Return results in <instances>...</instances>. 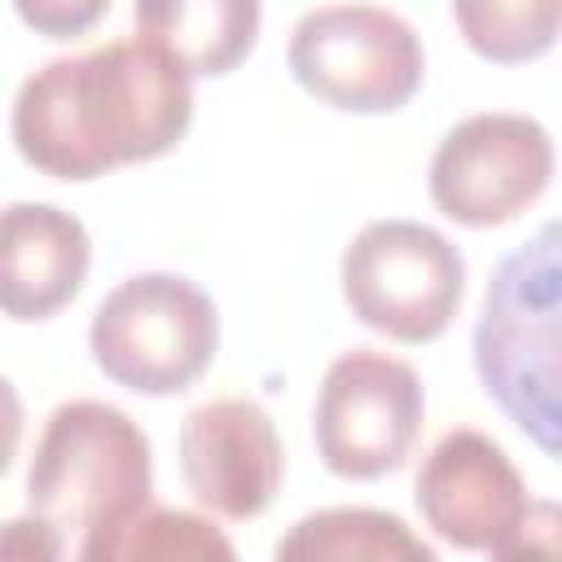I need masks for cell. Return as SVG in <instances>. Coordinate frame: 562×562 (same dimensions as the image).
I'll return each instance as SVG.
<instances>
[{
  "label": "cell",
  "mask_w": 562,
  "mask_h": 562,
  "mask_svg": "<svg viewBox=\"0 0 562 562\" xmlns=\"http://www.w3.org/2000/svg\"><path fill=\"white\" fill-rule=\"evenodd\" d=\"M465 294L461 250L430 224L373 220L342 250V299L351 316L395 342H435Z\"/></svg>",
  "instance_id": "5b68a950"
},
{
  "label": "cell",
  "mask_w": 562,
  "mask_h": 562,
  "mask_svg": "<svg viewBox=\"0 0 562 562\" xmlns=\"http://www.w3.org/2000/svg\"><path fill=\"white\" fill-rule=\"evenodd\" d=\"M465 44L496 66H522L553 48L562 0H452Z\"/></svg>",
  "instance_id": "9a60e30c"
},
{
  "label": "cell",
  "mask_w": 562,
  "mask_h": 562,
  "mask_svg": "<svg viewBox=\"0 0 562 562\" xmlns=\"http://www.w3.org/2000/svg\"><path fill=\"white\" fill-rule=\"evenodd\" d=\"M132 18L189 75H228L259 40V0H136Z\"/></svg>",
  "instance_id": "7c38bea8"
},
{
  "label": "cell",
  "mask_w": 562,
  "mask_h": 562,
  "mask_svg": "<svg viewBox=\"0 0 562 562\" xmlns=\"http://www.w3.org/2000/svg\"><path fill=\"white\" fill-rule=\"evenodd\" d=\"M88 228L53 202H13L0 211V312L9 321L57 316L88 277Z\"/></svg>",
  "instance_id": "8fae6325"
},
{
  "label": "cell",
  "mask_w": 562,
  "mask_h": 562,
  "mask_svg": "<svg viewBox=\"0 0 562 562\" xmlns=\"http://www.w3.org/2000/svg\"><path fill=\"white\" fill-rule=\"evenodd\" d=\"M61 531L48 527L40 514L35 518H13L0 531V558H61Z\"/></svg>",
  "instance_id": "e0dca14e"
},
{
  "label": "cell",
  "mask_w": 562,
  "mask_h": 562,
  "mask_svg": "<svg viewBox=\"0 0 562 562\" xmlns=\"http://www.w3.org/2000/svg\"><path fill=\"white\" fill-rule=\"evenodd\" d=\"M553 176V140L531 114L487 110L457 123L430 158L435 206L465 228H496L522 215Z\"/></svg>",
  "instance_id": "ba28073f"
},
{
  "label": "cell",
  "mask_w": 562,
  "mask_h": 562,
  "mask_svg": "<svg viewBox=\"0 0 562 562\" xmlns=\"http://www.w3.org/2000/svg\"><path fill=\"white\" fill-rule=\"evenodd\" d=\"M149 439L123 408L70 400L48 413L26 470L31 514L48 527L83 540L88 531L136 514L149 501Z\"/></svg>",
  "instance_id": "3957f363"
},
{
  "label": "cell",
  "mask_w": 562,
  "mask_h": 562,
  "mask_svg": "<svg viewBox=\"0 0 562 562\" xmlns=\"http://www.w3.org/2000/svg\"><path fill=\"white\" fill-rule=\"evenodd\" d=\"M83 562H136V558H233V544L215 531V522L189 509L140 505L136 514L97 527L75 549Z\"/></svg>",
  "instance_id": "5bb4252c"
},
{
  "label": "cell",
  "mask_w": 562,
  "mask_h": 562,
  "mask_svg": "<svg viewBox=\"0 0 562 562\" xmlns=\"http://www.w3.org/2000/svg\"><path fill=\"white\" fill-rule=\"evenodd\" d=\"M180 470L198 505L220 518H255L272 505L285 452L263 404L211 400L198 404L180 426Z\"/></svg>",
  "instance_id": "30bf717a"
},
{
  "label": "cell",
  "mask_w": 562,
  "mask_h": 562,
  "mask_svg": "<svg viewBox=\"0 0 562 562\" xmlns=\"http://www.w3.org/2000/svg\"><path fill=\"white\" fill-rule=\"evenodd\" d=\"M426 391L413 364L356 347L338 356L316 391V452L338 479H382L400 470L422 435Z\"/></svg>",
  "instance_id": "52a82bcc"
},
{
  "label": "cell",
  "mask_w": 562,
  "mask_h": 562,
  "mask_svg": "<svg viewBox=\"0 0 562 562\" xmlns=\"http://www.w3.org/2000/svg\"><path fill=\"white\" fill-rule=\"evenodd\" d=\"M13 9L35 35L75 40V35L92 31L110 13V0H13Z\"/></svg>",
  "instance_id": "2e32d148"
},
{
  "label": "cell",
  "mask_w": 562,
  "mask_h": 562,
  "mask_svg": "<svg viewBox=\"0 0 562 562\" xmlns=\"http://www.w3.org/2000/svg\"><path fill=\"white\" fill-rule=\"evenodd\" d=\"M558 312V224H544L531 241L496 263L474 325V369L483 391L544 457H558L562 426Z\"/></svg>",
  "instance_id": "7a4b0ae2"
},
{
  "label": "cell",
  "mask_w": 562,
  "mask_h": 562,
  "mask_svg": "<svg viewBox=\"0 0 562 562\" xmlns=\"http://www.w3.org/2000/svg\"><path fill=\"white\" fill-rule=\"evenodd\" d=\"M88 347L114 386L136 395H180L211 369L220 316L211 294L189 277L140 272L101 299Z\"/></svg>",
  "instance_id": "277c9868"
},
{
  "label": "cell",
  "mask_w": 562,
  "mask_h": 562,
  "mask_svg": "<svg viewBox=\"0 0 562 562\" xmlns=\"http://www.w3.org/2000/svg\"><path fill=\"white\" fill-rule=\"evenodd\" d=\"M277 558H316V562H435V549L408 531L400 514L386 509H316L299 518L281 540Z\"/></svg>",
  "instance_id": "4fadbf2b"
},
{
  "label": "cell",
  "mask_w": 562,
  "mask_h": 562,
  "mask_svg": "<svg viewBox=\"0 0 562 562\" xmlns=\"http://www.w3.org/2000/svg\"><path fill=\"white\" fill-rule=\"evenodd\" d=\"M22 400H18V391H13V382L9 378H0V474L13 465V457H18V443H22Z\"/></svg>",
  "instance_id": "ac0fdd59"
},
{
  "label": "cell",
  "mask_w": 562,
  "mask_h": 562,
  "mask_svg": "<svg viewBox=\"0 0 562 562\" xmlns=\"http://www.w3.org/2000/svg\"><path fill=\"white\" fill-rule=\"evenodd\" d=\"M426 527L470 553L518 558L531 496L505 448L470 426L448 430L417 470L413 483Z\"/></svg>",
  "instance_id": "9c48e42d"
},
{
  "label": "cell",
  "mask_w": 562,
  "mask_h": 562,
  "mask_svg": "<svg viewBox=\"0 0 562 562\" xmlns=\"http://www.w3.org/2000/svg\"><path fill=\"white\" fill-rule=\"evenodd\" d=\"M193 123V75L154 40L53 57L13 101L18 154L57 180H97L162 158Z\"/></svg>",
  "instance_id": "6da1fadb"
},
{
  "label": "cell",
  "mask_w": 562,
  "mask_h": 562,
  "mask_svg": "<svg viewBox=\"0 0 562 562\" xmlns=\"http://www.w3.org/2000/svg\"><path fill=\"white\" fill-rule=\"evenodd\" d=\"M290 75L316 101L347 114H391L426 75L417 31L378 4H325L299 18L285 48Z\"/></svg>",
  "instance_id": "8992f818"
}]
</instances>
